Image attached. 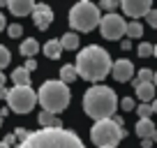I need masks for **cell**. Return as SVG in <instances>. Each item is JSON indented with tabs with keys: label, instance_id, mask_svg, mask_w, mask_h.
<instances>
[{
	"label": "cell",
	"instance_id": "12",
	"mask_svg": "<svg viewBox=\"0 0 157 148\" xmlns=\"http://www.w3.org/2000/svg\"><path fill=\"white\" fill-rule=\"evenodd\" d=\"M5 5L10 7V12L14 16H28V14H33L35 2L33 0H7Z\"/></svg>",
	"mask_w": 157,
	"mask_h": 148
},
{
	"label": "cell",
	"instance_id": "7",
	"mask_svg": "<svg viewBox=\"0 0 157 148\" xmlns=\"http://www.w3.org/2000/svg\"><path fill=\"white\" fill-rule=\"evenodd\" d=\"M7 99V107L16 114H28L33 111V107L37 104V95L30 86H14V88L5 90V97Z\"/></svg>",
	"mask_w": 157,
	"mask_h": 148
},
{
	"label": "cell",
	"instance_id": "31",
	"mask_svg": "<svg viewBox=\"0 0 157 148\" xmlns=\"http://www.w3.org/2000/svg\"><path fill=\"white\" fill-rule=\"evenodd\" d=\"M146 19H148V23H150L152 28H157V12H155V10H150V12H148V14H146Z\"/></svg>",
	"mask_w": 157,
	"mask_h": 148
},
{
	"label": "cell",
	"instance_id": "30",
	"mask_svg": "<svg viewBox=\"0 0 157 148\" xmlns=\"http://www.w3.org/2000/svg\"><path fill=\"white\" fill-rule=\"evenodd\" d=\"M23 69H25V72H33V69H37V60H35V58H28V60H25V65H23Z\"/></svg>",
	"mask_w": 157,
	"mask_h": 148
},
{
	"label": "cell",
	"instance_id": "21",
	"mask_svg": "<svg viewBox=\"0 0 157 148\" xmlns=\"http://www.w3.org/2000/svg\"><path fill=\"white\" fill-rule=\"evenodd\" d=\"M12 79H14L16 86H30V74L25 72L23 67H16L14 72H12Z\"/></svg>",
	"mask_w": 157,
	"mask_h": 148
},
{
	"label": "cell",
	"instance_id": "34",
	"mask_svg": "<svg viewBox=\"0 0 157 148\" xmlns=\"http://www.w3.org/2000/svg\"><path fill=\"white\" fill-rule=\"evenodd\" d=\"M120 46H123L125 51H129V49H132V42H129V40H123V44H120Z\"/></svg>",
	"mask_w": 157,
	"mask_h": 148
},
{
	"label": "cell",
	"instance_id": "32",
	"mask_svg": "<svg viewBox=\"0 0 157 148\" xmlns=\"http://www.w3.org/2000/svg\"><path fill=\"white\" fill-rule=\"evenodd\" d=\"M2 141H5V143H7V146H10V148H12V146H14V143H16V139H14V134H7V137H5V139H2Z\"/></svg>",
	"mask_w": 157,
	"mask_h": 148
},
{
	"label": "cell",
	"instance_id": "39",
	"mask_svg": "<svg viewBox=\"0 0 157 148\" xmlns=\"http://www.w3.org/2000/svg\"><path fill=\"white\" fill-rule=\"evenodd\" d=\"M0 125H2V118H0Z\"/></svg>",
	"mask_w": 157,
	"mask_h": 148
},
{
	"label": "cell",
	"instance_id": "17",
	"mask_svg": "<svg viewBox=\"0 0 157 148\" xmlns=\"http://www.w3.org/2000/svg\"><path fill=\"white\" fill-rule=\"evenodd\" d=\"M19 51H21V56H25V58H33V56L39 51V42L35 40V37H28V40L21 42Z\"/></svg>",
	"mask_w": 157,
	"mask_h": 148
},
{
	"label": "cell",
	"instance_id": "14",
	"mask_svg": "<svg viewBox=\"0 0 157 148\" xmlns=\"http://www.w3.org/2000/svg\"><path fill=\"white\" fill-rule=\"evenodd\" d=\"M37 120H39V125H42V130H58V127H63L60 118L53 116V114H49V111H42Z\"/></svg>",
	"mask_w": 157,
	"mask_h": 148
},
{
	"label": "cell",
	"instance_id": "3",
	"mask_svg": "<svg viewBox=\"0 0 157 148\" xmlns=\"http://www.w3.org/2000/svg\"><path fill=\"white\" fill-rule=\"evenodd\" d=\"M83 109L95 123L97 120H109L116 116L118 97L113 93V88H109V86H93L83 95Z\"/></svg>",
	"mask_w": 157,
	"mask_h": 148
},
{
	"label": "cell",
	"instance_id": "20",
	"mask_svg": "<svg viewBox=\"0 0 157 148\" xmlns=\"http://www.w3.org/2000/svg\"><path fill=\"white\" fill-rule=\"evenodd\" d=\"M60 84H72L74 79H76V69H74V65H63V67H60Z\"/></svg>",
	"mask_w": 157,
	"mask_h": 148
},
{
	"label": "cell",
	"instance_id": "2",
	"mask_svg": "<svg viewBox=\"0 0 157 148\" xmlns=\"http://www.w3.org/2000/svg\"><path fill=\"white\" fill-rule=\"evenodd\" d=\"M16 148H86L81 137L72 130H35Z\"/></svg>",
	"mask_w": 157,
	"mask_h": 148
},
{
	"label": "cell",
	"instance_id": "25",
	"mask_svg": "<svg viewBox=\"0 0 157 148\" xmlns=\"http://www.w3.org/2000/svg\"><path fill=\"white\" fill-rule=\"evenodd\" d=\"M10 60H12V53H10V49L0 44V72H2V67H7V65H10Z\"/></svg>",
	"mask_w": 157,
	"mask_h": 148
},
{
	"label": "cell",
	"instance_id": "28",
	"mask_svg": "<svg viewBox=\"0 0 157 148\" xmlns=\"http://www.w3.org/2000/svg\"><path fill=\"white\" fill-rule=\"evenodd\" d=\"M120 107H123L125 111H132V109L136 107V102H134V97H125L123 102H120Z\"/></svg>",
	"mask_w": 157,
	"mask_h": 148
},
{
	"label": "cell",
	"instance_id": "38",
	"mask_svg": "<svg viewBox=\"0 0 157 148\" xmlns=\"http://www.w3.org/2000/svg\"><path fill=\"white\" fill-rule=\"evenodd\" d=\"M2 97H5V88H2V90H0V99H2Z\"/></svg>",
	"mask_w": 157,
	"mask_h": 148
},
{
	"label": "cell",
	"instance_id": "13",
	"mask_svg": "<svg viewBox=\"0 0 157 148\" xmlns=\"http://www.w3.org/2000/svg\"><path fill=\"white\" fill-rule=\"evenodd\" d=\"M136 137H141V139H152V141H155V139H157V132H155L152 120H139V123H136Z\"/></svg>",
	"mask_w": 157,
	"mask_h": 148
},
{
	"label": "cell",
	"instance_id": "26",
	"mask_svg": "<svg viewBox=\"0 0 157 148\" xmlns=\"http://www.w3.org/2000/svg\"><path fill=\"white\" fill-rule=\"evenodd\" d=\"M118 7H120V2H118V0H102V10L106 12V14H116Z\"/></svg>",
	"mask_w": 157,
	"mask_h": 148
},
{
	"label": "cell",
	"instance_id": "10",
	"mask_svg": "<svg viewBox=\"0 0 157 148\" xmlns=\"http://www.w3.org/2000/svg\"><path fill=\"white\" fill-rule=\"evenodd\" d=\"M120 7H123V12L127 16H132V19H141V16H146L148 12L152 10L150 0H123Z\"/></svg>",
	"mask_w": 157,
	"mask_h": 148
},
{
	"label": "cell",
	"instance_id": "19",
	"mask_svg": "<svg viewBox=\"0 0 157 148\" xmlns=\"http://www.w3.org/2000/svg\"><path fill=\"white\" fill-rule=\"evenodd\" d=\"M125 35H127V40H136V37H141L143 35V25L139 23V21H132V23H125Z\"/></svg>",
	"mask_w": 157,
	"mask_h": 148
},
{
	"label": "cell",
	"instance_id": "22",
	"mask_svg": "<svg viewBox=\"0 0 157 148\" xmlns=\"http://www.w3.org/2000/svg\"><path fill=\"white\" fill-rule=\"evenodd\" d=\"M152 111H157V104H155V102H150V104H139V109H136L139 120H150Z\"/></svg>",
	"mask_w": 157,
	"mask_h": 148
},
{
	"label": "cell",
	"instance_id": "27",
	"mask_svg": "<svg viewBox=\"0 0 157 148\" xmlns=\"http://www.w3.org/2000/svg\"><path fill=\"white\" fill-rule=\"evenodd\" d=\"M21 33H23L21 23H12L10 28H7V35H10V37H21Z\"/></svg>",
	"mask_w": 157,
	"mask_h": 148
},
{
	"label": "cell",
	"instance_id": "15",
	"mask_svg": "<svg viewBox=\"0 0 157 148\" xmlns=\"http://www.w3.org/2000/svg\"><path fill=\"white\" fill-rule=\"evenodd\" d=\"M134 90H136L141 104H150L152 99H155V86H152V84H139Z\"/></svg>",
	"mask_w": 157,
	"mask_h": 148
},
{
	"label": "cell",
	"instance_id": "33",
	"mask_svg": "<svg viewBox=\"0 0 157 148\" xmlns=\"http://www.w3.org/2000/svg\"><path fill=\"white\" fill-rule=\"evenodd\" d=\"M7 28V23H5V14H2V12H0V33H2V30Z\"/></svg>",
	"mask_w": 157,
	"mask_h": 148
},
{
	"label": "cell",
	"instance_id": "9",
	"mask_svg": "<svg viewBox=\"0 0 157 148\" xmlns=\"http://www.w3.org/2000/svg\"><path fill=\"white\" fill-rule=\"evenodd\" d=\"M113 76V79L118 81V84H127V81L134 79V65L132 60H116V63H111V72H109Z\"/></svg>",
	"mask_w": 157,
	"mask_h": 148
},
{
	"label": "cell",
	"instance_id": "36",
	"mask_svg": "<svg viewBox=\"0 0 157 148\" xmlns=\"http://www.w3.org/2000/svg\"><path fill=\"white\" fill-rule=\"evenodd\" d=\"M2 88H5V74L0 72V90H2Z\"/></svg>",
	"mask_w": 157,
	"mask_h": 148
},
{
	"label": "cell",
	"instance_id": "35",
	"mask_svg": "<svg viewBox=\"0 0 157 148\" xmlns=\"http://www.w3.org/2000/svg\"><path fill=\"white\" fill-rule=\"evenodd\" d=\"M152 146V139H143L141 141V148H150Z\"/></svg>",
	"mask_w": 157,
	"mask_h": 148
},
{
	"label": "cell",
	"instance_id": "37",
	"mask_svg": "<svg viewBox=\"0 0 157 148\" xmlns=\"http://www.w3.org/2000/svg\"><path fill=\"white\" fill-rule=\"evenodd\" d=\"M0 148H10V146H7V143H5V141H0Z\"/></svg>",
	"mask_w": 157,
	"mask_h": 148
},
{
	"label": "cell",
	"instance_id": "23",
	"mask_svg": "<svg viewBox=\"0 0 157 148\" xmlns=\"http://www.w3.org/2000/svg\"><path fill=\"white\" fill-rule=\"evenodd\" d=\"M139 84H155V74H152V69L148 67H141L139 69V76H136Z\"/></svg>",
	"mask_w": 157,
	"mask_h": 148
},
{
	"label": "cell",
	"instance_id": "24",
	"mask_svg": "<svg viewBox=\"0 0 157 148\" xmlns=\"http://www.w3.org/2000/svg\"><path fill=\"white\" fill-rule=\"evenodd\" d=\"M136 53L141 56V58H150V56L155 53V46L148 44V42H141V44H139V49H136Z\"/></svg>",
	"mask_w": 157,
	"mask_h": 148
},
{
	"label": "cell",
	"instance_id": "29",
	"mask_svg": "<svg viewBox=\"0 0 157 148\" xmlns=\"http://www.w3.org/2000/svg\"><path fill=\"white\" fill-rule=\"evenodd\" d=\"M25 137H28V130H25V127H16V132H14V139H16V143H21Z\"/></svg>",
	"mask_w": 157,
	"mask_h": 148
},
{
	"label": "cell",
	"instance_id": "16",
	"mask_svg": "<svg viewBox=\"0 0 157 148\" xmlns=\"http://www.w3.org/2000/svg\"><path fill=\"white\" fill-rule=\"evenodd\" d=\"M58 44H60V49H65V51H76L78 49V35L76 33H65L58 40Z\"/></svg>",
	"mask_w": 157,
	"mask_h": 148
},
{
	"label": "cell",
	"instance_id": "5",
	"mask_svg": "<svg viewBox=\"0 0 157 148\" xmlns=\"http://www.w3.org/2000/svg\"><path fill=\"white\" fill-rule=\"evenodd\" d=\"M99 19H102L99 7L93 5V2H88V0L76 2V5L69 10V25H72L74 30H78V33H90V30H95L97 23H99Z\"/></svg>",
	"mask_w": 157,
	"mask_h": 148
},
{
	"label": "cell",
	"instance_id": "18",
	"mask_svg": "<svg viewBox=\"0 0 157 148\" xmlns=\"http://www.w3.org/2000/svg\"><path fill=\"white\" fill-rule=\"evenodd\" d=\"M44 56L46 58H51V60H56V58H60V53H63V49H60V44H58V40H49L44 46Z\"/></svg>",
	"mask_w": 157,
	"mask_h": 148
},
{
	"label": "cell",
	"instance_id": "11",
	"mask_svg": "<svg viewBox=\"0 0 157 148\" xmlns=\"http://www.w3.org/2000/svg\"><path fill=\"white\" fill-rule=\"evenodd\" d=\"M33 19H35V25L39 30H46L53 23V10L49 5H35L33 7Z\"/></svg>",
	"mask_w": 157,
	"mask_h": 148
},
{
	"label": "cell",
	"instance_id": "6",
	"mask_svg": "<svg viewBox=\"0 0 157 148\" xmlns=\"http://www.w3.org/2000/svg\"><path fill=\"white\" fill-rule=\"evenodd\" d=\"M125 137H127V132H125L123 127H118L111 118L109 120H97V123L90 127V141H93L95 146H99V148H113Z\"/></svg>",
	"mask_w": 157,
	"mask_h": 148
},
{
	"label": "cell",
	"instance_id": "4",
	"mask_svg": "<svg viewBox=\"0 0 157 148\" xmlns=\"http://www.w3.org/2000/svg\"><path fill=\"white\" fill-rule=\"evenodd\" d=\"M35 95H37V102L42 104V109L53 116L65 111L69 107V99H72L69 88L65 84H60V81H44Z\"/></svg>",
	"mask_w": 157,
	"mask_h": 148
},
{
	"label": "cell",
	"instance_id": "1",
	"mask_svg": "<svg viewBox=\"0 0 157 148\" xmlns=\"http://www.w3.org/2000/svg\"><path fill=\"white\" fill-rule=\"evenodd\" d=\"M74 69H76V76H83L86 81H93V84L102 81L111 72V56H109L106 49H102L97 44H90L76 56Z\"/></svg>",
	"mask_w": 157,
	"mask_h": 148
},
{
	"label": "cell",
	"instance_id": "8",
	"mask_svg": "<svg viewBox=\"0 0 157 148\" xmlns=\"http://www.w3.org/2000/svg\"><path fill=\"white\" fill-rule=\"evenodd\" d=\"M99 30H102V37H106V40H120L125 35V19L120 14H104L102 19H99Z\"/></svg>",
	"mask_w": 157,
	"mask_h": 148
}]
</instances>
